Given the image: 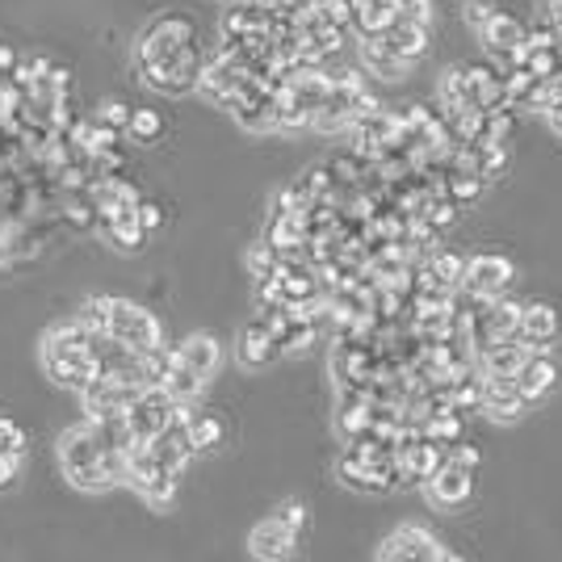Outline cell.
Wrapping results in <instances>:
<instances>
[{
  "label": "cell",
  "mask_w": 562,
  "mask_h": 562,
  "mask_svg": "<svg viewBox=\"0 0 562 562\" xmlns=\"http://www.w3.org/2000/svg\"><path fill=\"white\" fill-rule=\"evenodd\" d=\"M59 470L81 491H109L127 475V454H113L101 445V437L84 420L59 437Z\"/></svg>",
  "instance_id": "1"
},
{
  "label": "cell",
  "mask_w": 562,
  "mask_h": 562,
  "mask_svg": "<svg viewBox=\"0 0 562 562\" xmlns=\"http://www.w3.org/2000/svg\"><path fill=\"white\" fill-rule=\"evenodd\" d=\"M93 336L97 332L81 320H63L43 332V366L55 386H68L81 395L84 386L101 374L97 357H93Z\"/></svg>",
  "instance_id": "2"
},
{
  "label": "cell",
  "mask_w": 562,
  "mask_h": 562,
  "mask_svg": "<svg viewBox=\"0 0 562 562\" xmlns=\"http://www.w3.org/2000/svg\"><path fill=\"white\" fill-rule=\"evenodd\" d=\"M139 72H143V84H152L164 97H186V93H198V81L211 63V55L202 51V38H189L181 47H168L160 55H147V59H134Z\"/></svg>",
  "instance_id": "3"
},
{
  "label": "cell",
  "mask_w": 562,
  "mask_h": 562,
  "mask_svg": "<svg viewBox=\"0 0 562 562\" xmlns=\"http://www.w3.org/2000/svg\"><path fill=\"white\" fill-rule=\"evenodd\" d=\"M122 482L131 487L139 500H147L152 509H168L172 495H177L181 475H177V470H164L160 462H156V454L147 450V441H139L131 454H127V475H122Z\"/></svg>",
  "instance_id": "4"
},
{
  "label": "cell",
  "mask_w": 562,
  "mask_h": 562,
  "mask_svg": "<svg viewBox=\"0 0 562 562\" xmlns=\"http://www.w3.org/2000/svg\"><path fill=\"white\" fill-rule=\"evenodd\" d=\"M106 332L118 336L122 345L131 348H156L164 345V327L160 320L143 307V302H131V298H109L106 295Z\"/></svg>",
  "instance_id": "5"
},
{
  "label": "cell",
  "mask_w": 562,
  "mask_h": 562,
  "mask_svg": "<svg viewBox=\"0 0 562 562\" xmlns=\"http://www.w3.org/2000/svg\"><path fill=\"white\" fill-rule=\"evenodd\" d=\"M127 416H131L139 441H152V437H160L168 425H177V420L186 416V407L172 399L164 386H143L139 399L127 407Z\"/></svg>",
  "instance_id": "6"
},
{
  "label": "cell",
  "mask_w": 562,
  "mask_h": 562,
  "mask_svg": "<svg viewBox=\"0 0 562 562\" xmlns=\"http://www.w3.org/2000/svg\"><path fill=\"white\" fill-rule=\"evenodd\" d=\"M139 391H143V382H134V378L97 374L81 391L84 420H93V416H109V411H127V407L139 399Z\"/></svg>",
  "instance_id": "7"
},
{
  "label": "cell",
  "mask_w": 562,
  "mask_h": 562,
  "mask_svg": "<svg viewBox=\"0 0 562 562\" xmlns=\"http://www.w3.org/2000/svg\"><path fill=\"white\" fill-rule=\"evenodd\" d=\"M378 559H420V562H454L457 554L441 550V541L420 529V525H403L378 546Z\"/></svg>",
  "instance_id": "8"
},
{
  "label": "cell",
  "mask_w": 562,
  "mask_h": 562,
  "mask_svg": "<svg viewBox=\"0 0 562 562\" xmlns=\"http://www.w3.org/2000/svg\"><path fill=\"white\" fill-rule=\"evenodd\" d=\"M295 546H298V529H290L277 512L248 534V554H252V559L282 562V559H290V554H295Z\"/></svg>",
  "instance_id": "9"
},
{
  "label": "cell",
  "mask_w": 562,
  "mask_h": 562,
  "mask_svg": "<svg viewBox=\"0 0 562 562\" xmlns=\"http://www.w3.org/2000/svg\"><path fill=\"white\" fill-rule=\"evenodd\" d=\"M236 352H240V366H248V370H265V366H273L286 348H282V340H277V332L268 327L261 315L248 323L240 332V345H236Z\"/></svg>",
  "instance_id": "10"
},
{
  "label": "cell",
  "mask_w": 562,
  "mask_h": 562,
  "mask_svg": "<svg viewBox=\"0 0 562 562\" xmlns=\"http://www.w3.org/2000/svg\"><path fill=\"white\" fill-rule=\"evenodd\" d=\"M512 282V261L509 256H475L466 265V282L462 290H470L475 298H495L504 295Z\"/></svg>",
  "instance_id": "11"
},
{
  "label": "cell",
  "mask_w": 562,
  "mask_h": 562,
  "mask_svg": "<svg viewBox=\"0 0 562 562\" xmlns=\"http://www.w3.org/2000/svg\"><path fill=\"white\" fill-rule=\"evenodd\" d=\"M147 450L156 454V462H160L164 470H186L189 462L198 457V450H193V441H189V429H186V416L177 420V425H168V429L160 432V437H152L147 441Z\"/></svg>",
  "instance_id": "12"
},
{
  "label": "cell",
  "mask_w": 562,
  "mask_h": 562,
  "mask_svg": "<svg viewBox=\"0 0 562 562\" xmlns=\"http://www.w3.org/2000/svg\"><path fill=\"white\" fill-rule=\"evenodd\" d=\"M470 491H475V470H466V466H457V462H445V466L429 479L432 504H441V509H457V504H466V500H470Z\"/></svg>",
  "instance_id": "13"
},
{
  "label": "cell",
  "mask_w": 562,
  "mask_h": 562,
  "mask_svg": "<svg viewBox=\"0 0 562 562\" xmlns=\"http://www.w3.org/2000/svg\"><path fill=\"white\" fill-rule=\"evenodd\" d=\"M559 336V307L554 302H529L521 320V340L529 352H550V340Z\"/></svg>",
  "instance_id": "14"
},
{
  "label": "cell",
  "mask_w": 562,
  "mask_h": 562,
  "mask_svg": "<svg viewBox=\"0 0 562 562\" xmlns=\"http://www.w3.org/2000/svg\"><path fill=\"white\" fill-rule=\"evenodd\" d=\"M382 38H386L391 51L399 55V59H407V63H416V59L429 55V22H416V17H407V13H399V17L386 26Z\"/></svg>",
  "instance_id": "15"
},
{
  "label": "cell",
  "mask_w": 562,
  "mask_h": 562,
  "mask_svg": "<svg viewBox=\"0 0 562 562\" xmlns=\"http://www.w3.org/2000/svg\"><path fill=\"white\" fill-rule=\"evenodd\" d=\"M361 68H366L370 76H378V81L399 84L411 63L391 51V43H386L382 34H370V38H361Z\"/></svg>",
  "instance_id": "16"
},
{
  "label": "cell",
  "mask_w": 562,
  "mask_h": 562,
  "mask_svg": "<svg viewBox=\"0 0 562 562\" xmlns=\"http://www.w3.org/2000/svg\"><path fill=\"white\" fill-rule=\"evenodd\" d=\"M177 348V357L186 361V366H193L202 378H215L218 366H223V345H218V336H211V332H193V336H186Z\"/></svg>",
  "instance_id": "17"
},
{
  "label": "cell",
  "mask_w": 562,
  "mask_h": 562,
  "mask_svg": "<svg viewBox=\"0 0 562 562\" xmlns=\"http://www.w3.org/2000/svg\"><path fill=\"white\" fill-rule=\"evenodd\" d=\"M554 382H559V361H554L550 352H529V361H525L521 374H516V391L525 395V403H534L541 399Z\"/></svg>",
  "instance_id": "18"
},
{
  "label": "cell",
  "mask_w": 562,
  "mask_h": 562,
  "mask_svg": "<svg viewBox=\"0 0 562 562\" xmlns=\"http://www.w3.org/2000/svg\"><path fill=\"white\" fill-rule=\"evenodd\" d=\"M525 361H529V348H525V340H500L491 352H482V357H479V370H482V374H495V378H516Z\"/></svg>",
  "instance_id": "19"
},
{
  "label": "cell",
  "mask_w": 562,
  "mask_h": 562,
  "mask_svg": "<svg viewBox=\"0 0 562 562\" xmlns=\"http://www.w3.org/2000/svg\"><path fill=\"white\" fill-rule=\"evenodd\" d=\"M403 13V0H357V34H386V26Z\"/></svg>",
  "instance_id": "20"
},
{
  "label": "cell",
  "mask_w": 562,
  "mask_h": 562,
  "mask_svg": "<svg viewBox=\"0 0 562 562\" xmlns=\"http://www.w3.org/2000/svg\"><path fill=\"white\" fill-rule=\"evenodd\" d=\"M186 429H189V441H193L198 454L218 450V445H223V432H227L215 411H193V403L186 407Z\"/></svg>",
  "instance_id": "21"
},
{
  "label": "cell",
  "mask_w": 562,
  "mask_h": 562,
  "mask_svg": "<svg viewBox=\"0 0 562 562\" xmlns=\"http://www.w3.org/2000/svg\"><path fill=\"white\" fill-rule=\"evenodd\" d=\"M315 122V113L298 101L295 93L282 84L277 97H273V131H307Z\"/></svg>",
  "instance_id": "22"
},
{
  "label": "cell",
  "mask_w": 562,
  "mask_h": 562,
  "mask_svg": "<svg viewBox=\"0 0 562 562\" xmlns=\"http://www.w3.org/2000/svg\"><path fill=\"white\" fill-rule=\"evenodd\" d=\"M106 227L109 243H118L122 252H139L143 243H147V231H143V223H139V206L134 211H122V215H113L109 223H101Z\"/></svg>",
  "instance_id": "23"
},
{
  "label": "cell",
  "mask_w": 562,
  "mask_h": 562,
  "mask_svg": "<svg viewBox=\"0 0 562 562\" xmlns=\"http://www.w3.org/2000/svg\"><path fill=\"white\" fill-rule=\"evenodd\" d=\"M521 320H525V302H516L509 295L491 298V327L495 340H521Z\"/></svg>",
  "instance_id": "24"
},
{
  "label": "cell",
  "mask_w": 562,
  "mask_h": 562,
  "mask_svg": "<svg viewBox=\"0 0 562 562\" xmlns=\"http://www.w3.org/2000/svg\"><path fill=\"white\" fill-rule=\"evenodd\" d=\"M482 43H487V51L491 55H509L512 47L525 43V26H521L516 17H509V13H495L491 26L482 29Z\"/></svg>",
  "instance_id": "25"
},
{
  "label": "cell",
  "mask_w": 562,
  "mask_h": 562,
  "mask_svg": "<svg viewBox=\"0 0 562 562\" xmlns=\"http://www.w3.org/2000/svg\"><path fill=\"white\" fill-rule=\"evenodd\" d=\"M466 106H475V93H470V68H450L445 81H441V109L454 118Z\"/></svg>",
  "instance_id": "26"
},
{
  "label": "cell",
  "mask_w": 562,
  "mask_h": 562,
  "mask_svg": "<svg viewBox=\"0 0 562 562\" xmlns=\"http://www.w3.org/2000/svg\"><path fill=\"white\" fill-rule=\"evenodd\" d=\"M206 382H211V378H202L193 366H186V361L177 357V366H172V374H168V382H164V391L181 403V407H189V403L202 395V386H206Z\"/></svg>",
  "instance_id": "27"
},
{
  "label": "cell",
  "mask_w": 562,
  "mask_h": 562,
  "mask_svg": "<svg viewBox=\"0 0 562 562\" xmlns=\"http://www.w3.org/2000/svg\"><path fill=\"white\" fill-rule=\"evenodd\" d=\"M425 437L437 441V445H457L462 441V411H441V416H429L425 420Z\"/></svg>",
  "instance_id": "28"
},
{
  "label": "cell",
  "mask_w": 562,
  "mask_h": 562,
  "mask_svg": "<svg viewBox=\"0 0 562 562\" xmlns=\"http://www.w3.org/2000/svg\"><path fill=\"white\" fill-rule=\"evenodd\" d=\"M509 172V147L504 143H479V177L491 186V181H500Z\"/></svg>",
  "instance_id": "29"
},
{
  "label": "cell",
  "mask_w": 562,
  "mask_h": 562,
  "mask_svg": "<svg viewBox=\"0 0 562 562\" xmlns=\"http://www.w3.org/2000/svg\"><path fill=\"white\" fill-rule=\"evenodd\" d=\"M127 134H131L134 143H143V147H147V143H156V139L164 134V118L156 113V109H134Z\"/></svg>",
  "instance_id": "30"
},
{
  "label": "cell",
  "mask_w": 562,
  "mask_h": 562,
  "mask_svg": "<svg viewBox=\"0 0 562 562\" xmlns=\"http://www.w3.org/2000/svg\"><path fill=\"white\" fill-rule=\"evenodd\" d=\"M277 268H282V252L273 248L268 240H261L252 252H248V273L256 277V282H265V277H277Z\"/></svg>",
  "instance_id": "31"
},
{
  "label": "cell",
  "mask_w": 562,
  "mask_h": 562,
  "mask_svg": "<svg viewBox=\"0 0 562 562\" xmlns=\"http://www.w3.org/2000/svg\"><path fill=\"white\" fill-rule=\"evenodd\" d=\"M466 256H457V252H437L432 256V268H437V277L450 286V290H462V282H466Z\"/></svg>",
  "instance_id": "32"
},
{
  "label": "cell",
  "mask_w": 562,
  "mask_h": 562,
  "mask_svg": "<svg viewBox=\"0 0 562 562\" xmlns=\"http://www.w3.org/2000/svg\"><path fill=\"white\" fill-rule=\"evenodd\" d=\"M487 181H482L479 172H450V198L462 202V206H470V202H479Z\"/></svg>",
  "instance_id": "33"
},
{
  "label": "cell",
  "mask_w": 562,
  "mask_h": 562,
  "mask_svg": "<svg viewBox=\"0 0 562 562\" xmlns=\"http://www.w3.org/2000/svg\"><path fill=\"white\" fill-rule=\"evenodd\" d=\"M457 211H462V202H454L450 193H441V198H432V202H429L425 218H429L437 231H445V227H454V223H457Z\"/></svg>",
  "instance_id": "34"
},
{
  "label": "cell",
  "mask_w": 562,
  "mask_h": 562,
  "mask_svg": "<svg viewBox=\"0 0 562 562\" xmlns=\"http://www.w3.org/2000/svg\"><path fill=\"white\" fill-rule=\"evenodd\" d=\"M0 454L26 457V429L13 425V420H4V416H0Z\"/></svg>",
  "instance_id": "35"
},
{
  "label": "cell",
  "mask_w": 562,
  "mask_h": 562,
  "mask_svg": "<svg viewBox=\"0 0 562 562\" xmlns=\"http://www.w3.org/2000/svg\"><path fill=\"white\" fill-rule=\"evenodd\" d=\"M320 4L332 26H340L352 34V26H357V0H320Z\"/></svg>",
  "instance_id": "36"
},
{
  "label": "cell",
  "mask_w": 562,
  "mask_h": 562,
  "mask_svg": "<svg viewBox=\"0 0 562 562\" xmlns=\"http://www.w3.org/2000/svg\"><path fill=\"white\" fill-rule=\"evenodd\" d=\"M495 13H500V9H495L491 0H466V4H462V17H466V26H475L479 34L491 26V17H495Z\"/></svg>",
  "instance_id": "37"
},
{
  "label": "cell",
  "mask_w": 562,
  "mask_h": 562,
  "mask_svg": "<svg viewBox=\"0 0 562 562\" xmlns=\"http://www.w3.org/2000/svg\"><path fill=\"white\" fill-rule=\"evenodd\" d=\"M131 106H122V101H106V106L97 109V122H106V127H113V131H127L131 127Z\"/></svg>",
  "instance_id": "38"
},
{
  "label": "cell",
  "mask_w": 562,
  "mask_h": 562,
  "mask_svg": "<svg viewBox=\"0 0 562 562\" xmlns=\"http://www.w3.org/2000/svg\"><path fill=\"white\" fill-rule=\"evenodd\" d=\"M139 223H143V231H147V236H156V231L164 227V206H156V202H147V198H143V202H139Z\"/></svg>",
  "instance_id": "39"
},
{
  "label": "cell",
  "mask_w": 562,
  "mask_h": 562,
  "mask_svg": "<svg viewBox=\"0 0 562 562\" xmlns=\"http://www.w3.org/2000/svg\"><path fill=\"white\" fill-rule=\"evenodd\" d=\"M17 475H22V457H9L0 454V495L17 487Z\"/></svg>",
  "instance_id": "40"
},
{
  "label": "cell",
  "mask_w": 562,
  "mask_h": 562,
  "mask_svg": "<svg viewBox=\"0 0 562 562\" xmlns=\"http://www.w3.org/2000/svg\"><path fill=\"white\" fill-rule=\"evenodd\" d=\"M450 462H457V466H466V470H479V462H482V454L475 450V445H450Z\"/></svg>",
  "instance_id": "41"
},
{
  "label": "cell",
  "mask_w": 562,
  "mask_h": 562,
  "mask_svg": "<svg viewBox=\"0 0 562 562\" xmlns=\"http://www.w3.org/2000/svg\"><path fill=\"white\" fill-rule=\"evenodd\" d=\"M277 516H282V521H286L290 529H298V534L307 529V509H302L298 500H290V504H282V509H277Z\"/></svg>",
  "instance_id": "42"
},
{
  "label": "cell",
  "mask_w": 562,
  "mask_h": 562,
  "mask_svg": "<svg viewBox=\"0 0 562 562\" xmlns=\"http://www.w3.org/2000/svg\"><path fill=\"white\" fill-rule=\"evenodd\" d=\"M403 13H407V17H416V22H429L432 4L429 0H403Z\"/></svg>",
  "instance_id": "43"
},
{
  "label": "cell",
  "mask_w": 562,
  "mask_h": 562,
  "mask_svg": "<svg viewBox=\"0 0 562 562\" xmlns=\"http://www.w3.org/2000/svg\"><path fill=\"white\" fill-rule=\"evenodd\" d=\"M227 4H236V0H227Z\"/></svg>",
  "instance_id": "44"
}]
</instances>
